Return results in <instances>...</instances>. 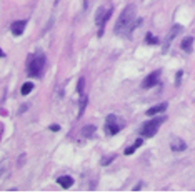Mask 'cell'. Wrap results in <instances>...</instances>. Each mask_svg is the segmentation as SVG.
<instances>
[{"mask_svg":"<svg viewBox=\"0 0 195 193\" xmlns=\"http://www.w3.org/2000/svg\"><path fill=\"white\" fill-rule=\"evenodd\" d=\"M135 22V5H127L115 23V34H130Z\"/></svg>","mask_w":195,"mask_h":193,"instance_id":"1","label":"cell"},{"mask_svg":"<svg viewBox=\"0 0 195 193\" xmlns=\"http://www.w3.org/2000/svg\"><path fill=\"white\" fill-rule=\"evenodd\" d=\"M164 122H165V117H157V118H152V120L145 122L143 125H142V128H140V135H142L143 138L153 137V135L159 132V127Z\"/></svg>","mask_w":195,"mask_h":193,"instance_id":"2","label":"cell"},{"mask_svg":"<svg viewBox=\"0 0 195 193\" xmlns=\"http://www.w3.org/2000/svg\"><path fill=\"white\" fill-rule=\"evenodd\" d=\"M44 67H45L44 53H35L34 57H30V62H28V77H39Z\"/></svg>","mask_w":195,"mask_h":193,"instance_id":"3","label":"cell"},{"mask_svg":"<svg viewBox=\"0 0 195 193\" xmlns=\"http://www.w3.org/2000/svg\"><path fill=\"white\" fill-rule=\"evenodd\" d=\"M105 128H107V133L109 135H115L120 132V127L117 125V115L110 113L105 120Z\"/></svg>","mask_w":195,"mask_h":193,"instance_id":"4","label":"cell"},{"mask_svg":"<svg viewBox=\"0 0 195 193\" xmlns=\"http://www.w3.org/2000/svg\"><path fill=\"white\" fill-rule=\"evenodd\" d=\"M159 77H160V72L159 70L148 73V75L143 78V82H142V88H152V87H155V85L159 83Z\"/></svg>","mask_w":195,"mask_h":193,"instance_id":"5","label":"cell"},{"mask_svg":"<svg viewBox=\"0 0 195 193\" xmlns=\"http://www.w3.org/2000/svg\"><path fill=\"white\" fill-rule=\"evenodd\" d=\"M25 25H27L25 20H15V22L10 23V32H12V34H14L15 37H19V35L23 34V30H25Z\"/></svg>","mask_w":195,"mask_h":193,"instance_id":"6","label":"cell"},{"mask_svg":"<svg viewBox=\"0 0 195 193\" xmlns=\"http://www.w3.org/2000/svg\"><path fill=\"white\" fill-rule=\"evenodd\" d=\"M187 148V143L184 140H180V138H175V140L170 142V150L173 151V153H178V151H184Z\"/></svg>","mask_w":195,"mask_h":193,"instance_id":"7","label":"cell"},{"mask_svg":"<svg viewBox=\"0 0 195 193\" xmlns=\"http://www.w3.org/2000/svg\"><path fill=\"white\" fill-rule=\"evenodd\" d=\"M178 34H182V25H173L172 28H170V32H168V35H167V45H165V48H168V43L172 42V40L175 38Z\"/></svg>","mask_w":195,"mask_h":193,"instance_id":"8","label":"cell"},{"mask_svg":"<svg viewBox=\"0 0 195 193\" xmlns=\"http://www.w3.org/2000/svg\"><path fill=\"white\" fill-rule=\"evenodd\" d=\"M165 110H167V103H160V105H155V107H152V108H148L145 115H148V117H155V115L165 112Z\"/></svg>","mask_w":195,"mask_h":193,"instance_id":"9","label":"cell"},{"mask_svg":"<svg viewBox=\"0 0 195 193\" xmlns=\"http://www.w3.org/2000/svg\"><path fill=\"white\" fill-rule=\"evenodd\" d=\"M57 182H59V185L62 188H70L73 185V178L72 176H68V175H64V176H59Z\"/></svg>","mask_w":195,"mask_h":193,"instance_id":"10","label":"cell"},{"mask_svg":"<svg viewBox=\"0 0 195 193\" xmlns=\"http://www.w3.org/2000/svg\"><path fill=\"white\" fill-rule=\"evenodd\" d=\"M192 45H193V37H187V38L182 40L180 47H182V50H184V52L190 53V52H192Z\"/></svg>","mask_w":195,"mask_h":193,"instance_id":"11","label":"cell"},{"mask_svg":"<svg viewBox=\"0 0 195 193\" xmlns=\"http://www.w3.org/2000/svg\"><path fill=\"white\" fill-rule=\"evenodd\" d=\"M80 103H78V118L84 115V112H85V108H87V103H89V97L87 95H80Z\"/></svg>","mask_w":195,"mask_h":193,"instance_id":"12","label":"cell"},{"mask_svg":"<svg viewBox=\"0 0 195 193\" xmlns=\"http://www.w3.org/2000/svg\"><path fill=\"white\" fill-rule=\"evenodd\" d=\"M32 88H34V83L27 82V83L22 85V88H20V93H22V95H28V93L32 92Z\"/></svg>","mask_w":195,"mask_h":193,"instance_id":"13","label":"cell"},{"mask_svg":"<svg viewBox=\"0 0 195 193\" xmlns=\"http://www.w3.org/2000/svg\"><path fill=\"white\" fill-rule=\"evenodd\" d=\"M82 133H84V137H92L95 133V127L93 125H85L84 130H82Z\"/></svg>","mask_w":195,"mask_h":193,"instance_id":"14","label":"cell"},{"mask_svg":"<svg viewBox=\"0 0 195 193\" xmlns=\"http://www.w3.org/2000/svg\"><path fill=\"white\" fill-rule=\"evenodd\" d=\"M84 88H85V78H78V83H77V93L78 95H84Z\"/></svg>","mask_w":195,"mask_h":193,"instance_id":"15","label":"cell"},{"mask_svg":"<svg viewBox=\"0 0 195 193\" xmlns=\"http://www.w3.org/2000/svg\"><path fill=\"white\" fill-rule=\"evenodd\" d=\"M145 42H147L148 45H155V43H159V38H157L155 35H152V34H147L145 35Z\"/></svg>","mask_w":195,"mask_h":193,"instance_id":"16","label":"cell"},{"mask_svg":"<svg viewBox=\"0 0 195 193\" xmlns=\"http://www.w3.org/2000/svg\"><path fill=\"white\" fill-rule=\"evenodd\" d=\"M114 158H115V155H114V153H112V155H109V157H105V158L102 160V165H103V167H107V165H109V163H110Z\"/></svg>","mask_w":195,"mask_h":193,"instance_id":"17","label":"cell"},{"mask_svg":"<svg viewBox=\"0 0 195 193\" xmlns=\"http://www.w3.org/2000/svg\"><path fill=\"white\" fill-rule=\"evenodd\" d=\"M135 150H137V147H135V145H132V147H128V148H125V151H123V153H125L127 157H128V155H132Z\"/></svg>","mask_w":195,"mask_h":193,"instance_id":"18","label":"cell"},{"mask_svg":"<svg viewBox=\"0 0 195 193\" xmlns=\"http://www.w3.org/2000/svg\"><path fill=\"white\" fill-rule=\"evenodd\" d=\"M182 75H184V73H182V70H180V72H177V77H175V85H177V87H178V85H180Z\"/></svg>","mask_w":195,"mask_h":193,"instance_id":"19","label":"cell"},{"mask_svg":"<svg viewBox=\"0 0 195 193\" xmlns=\"http://www.w3.org/2000/svg\"><path fill=\"white\" fill-rule=\"evenodd\" d=\"M142 143H143V137H142V138H137V140H135V143H134V145L137 147V148H139V147H142Z\"/></svg>","mask_w":195,"mask_h":193,"instance_id":"20","label":"cell"},{"mask_svg":"<svg viewBox=\"0 0 195 193\" xmlns=\"http://www.w3.org/2000/svg\"><path fill=\"white\" fill-rule=\"evenodd\" d=\"M48 128H50L52 132H59V130H60V127H59V125H50Z\"/></svg>","mask_w":195,"mask_h":193,"instance_id":"21","label":"cell"},{"mask_svg":"<svg viewBox=\"0 0 195 193\" xmlns=\"http://www.w3.org/2000/svg\"><path fill=\"white\" fill-rule=\"evenodd\" d=\"M140 188H142V182H140V183H137V185H135V187H134V190H135V191H139V190H140Z\"/></svg>","mask_w":195,"mask_h":193,"instance_id":"22","label":"cell"}]
</instances>
